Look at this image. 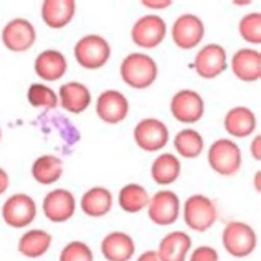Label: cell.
Segmentation results:
<instances>
[{"label": "cell", "instance_id": "1", "mask_svg": "<svg viewBox=\"0 0 261 261\" xmlns=\"http://www.w3.org/2000/svg\"><path fill=\"white\" fill-rule=\"evenodd\" d=\"M122 81L134 89H146L157 80V65L146 53H130L121 63Z\"/></svg>", "mask_w": 261, "mask_h": 261}, {"label": "cell", "instance_id": "2", "mask_svg": "<svg viewBox=\"0 0 261 261\" xmlns=\"http://www.w3.org/2000/svg\"><path fill=\"white\" fill-rule=\"evenodd\" d=\"M222 243L226 253L233 258H246L256 250V231L248 223L233 220L223 228Z\"/></svg>", "mask_w": 261, "mask_h": 261}, {"label": "cell", "instance_id": "3", "mask_svg": "<svg viewBox=\"0 0 261 261\" xmlns=\"http://www.w3.org/2000/svg\"><path fill=\"white\" fill-rule=\"evenodd\" d=\"M218 218L214 200L202 194L190 195L184 205V222L190 230L203 233L210 230Z\"/></svg>", "mask_w": 261, "mask_h": 261}, {"label": "cell", "instance_id": "4", "mask_svg": "<svg viewBox=\"0 0 261 261\" xmlns=\"http://www.w3.org/2000/svg\"><path fill=\"white\" fill-rule=\"evenodd\" d=\"M111 57V46L101 35H86L74 45V58L86 70H99Z\"/></svg>", "mask_w": 261, "mask_h": 261}, {"label": "cell", "instance_id": "5", "mask_svg": "<svg viewBox=\"0 0 261 261\" xmlns=\"http://www.w3.org/2000/svg\"><path fill=\"white\" fill-rule=\"evenodd\" d=\"M208 164L217 174L231 177L242 167V150L230 139H218L208 149Z\"/></svg>", "mask_w": 261, "mask_h": 261}, {"label": "cell", "instance_id": "6", "mask_svg": "<svg viewBox=\"0 0 261 261\" xmlns=\"http://www.w3.org/2000/svg\"><path fill=\"white\" fill-rule=\"evenodd\" d=\"M2 217L12 228H27L37 217V203L30 195L15 194L5 200Z\"/></svg>", "mask_w": 261, "mask_h": 261}, {"label": "cell", "instance_id": "7", "mask_svg": "<svg viewBox=\"0 0 261 261\" xmlns=\"http://www.w3.org/2000/svg\"><path fill=\"white\" fill-rule=\"evenodd\" d=\"M167 25L166 22L157 15H146L141 17L134 23L133 30H130V38L139 48H147L152 50L157 48L166 38Z\"/></svg>", "mask_w": 261, "mask_h": 261}, {"label": "cell", "instance_id": "8", "mask_svg": "<svg viewBox=\"0 0 261 261\" xmlns=\"http://www.w3.org/2000/svg\"><path fill=\"white\" fill-rule=\"evenodd\" d=\"M180 214V200L170 190H161L150 197L147 203V215L150 222L161 226H169L177 222Z\"/></svg>", "mask_w": 261, "mask_h": 261}, {"label": "cell", "instance_id": "9", "mask_svg": "<svg viewBox=\"0 0 261 261\" xmlns=\"http://www.w3.org/2000/svg\"><path fill=\"white\" fill-rule=\"evenodd\" d=\"M203 99L197 91L192 89H180L174 94L170 99V113L177 119L184 122V124H194V122L200 121L203 116Z\"/></svg>", "mask_w": 261, "mask_h": 261}, {"label": "cell", "instance_id": "10", "mask_svg": "<svg viewBox=\"0 0 261 261\" xmlns=\"http://www.w3.org/2000/svg\"><path fill=\"white\" fill-rule=\"evenodd\" d=\"M134 141L146 152H157L166 147L169 141V129L162 121L155 118L142 119L134 127Z\"/></svg>", "mask_w": 261, "mask_h": 261}, {"label": "cell", "instance_id": "11", "mask_svg": "<svg viewBox=\"0 0 261 261\" xmlns=\"http://www.w3.org/2000/svg\"><path fill=\"white\" fill-rule=\"evenodd\" d=\"M37 40V32L29 20L13 18L4 27L2 30V43L7 50L22 53L30 50Z\"/></svg>", "mask_w": 261, "mask_h": 261}, {"label": "cell", "instance_id": "12", "mask_svg": "<svg viewBox=\"0 0 261 261\" xmlns=\"http://www.w3.org/2000/svg\"><path fill=\"white\" fill-rule=\"evenodd\" d=\"M42 208L46 220L53 223H65L74 215L76 200L70 190L55 189L45 195Z\"/></svg>", "mask_w": 261, "mask_h": 261}, {"label": "cell", "instance_id": "13", "mask_svg": "<svg viewBox=\"0 0 261 261\" xmlns=\"http://www.w3.org/2000/svg\"><path fill=\"white\" fill-rule=\"evenodd\" d=\"M203 22L192 13L180 15L172 27V40L180 50H192V48L198 46L203 40Z\"/></svg>", "mask_w": 261, "mask_h": 261}, {"label": "cell", "instance_id": "14", "mask_svg": "<svg viewBox=\"0 0 261 261\" xmlns=\"http://www.w3.org/2000/svg\"><path fill=\"white\" fill-rule=\"evenodd\" d=\"M195 71L202 78H217L226 70V53L225 48L217 43H210L200 48L195 57Z\"/></svg>", "mask_w": 261, "mask_h": 261}, {"label": "cell", "instance_id": "15", "mask_svg": "<svg viewBox=\"0 0 261 261\" xmlns=\"http://www.w3.org/2000/svg\"><path fill=\"white\" fill-rule=\"evenodd\" d=\"M96 113L108 124H119L129 113V102L122 93L116 89H108L101 93L96 101Z\"/></svg>", "mask_w": 261, "mask_h": 261}, {"label": "cell", "instance_id": "16", "mask_svg": "<svg viewBox=\"0 0 261 261\" xmlns=\"http://www.w3.org/2000/svg\"><path fill=\"white\" fill-rule=\"evenodd\" d=\"M101 253L108 261H129L136 253L134 238L124 231H111L102 238Z\"/></svg>", "mask_w": 261, "mask_h": 261}, {"label": "cell", "instance_id": "17", "mask_svg": "<svg viewBox=\"0 0 261 261\" xmlns=\"http://www.w3.org/2000/svg\"><path fill=\"white\" fill-rule=\"evenodd\" d=\"M233 74L246 83H253L261 78V55L253 48H242L231 58Z\"/></svg>", "mask_w": 261, "mask_h": 261}, {"label": "cell", "instance_id": "18", "mask_svg": "<svg viewBox=\"0 0 261 261\" xmlns=\"http://www.w3.org/2000/svg\"><path fill=\"white\" fill-rule=\"evenodd\" d=\"M58 102L68 113L81 114L91 105V93L83 83L71 81V83H65L60 88Z\"/></svg>", "mask_w": 261, "mask_h": 261}, {"label": "cell", "instance_id": "19", "mask_svg": "<svg viewBox=\"0 0 261 261\" xmlns=\"http://www.w3.org/2000/svg\"><path fill=\"white\" fill-rule=\"evenodd\" d=\"M192 248V238L189 233L184 231H172L167 233L161 240L157 255L162 261H187V255Z\"/></svg>", "mask_w": 261, "mask_h": 261}, {"label": "cell", "instance_id": "20", "mask_svg": "<svg viewBox=\"0 0 261 261\" xmlns=\"http://www.w3.org/2000/svg\"><path fill=\"white\" fill-rule=\"evenodd\" d=\"M76 10L73 0H45L42 4V18L50 29H63L71 22Z\"/></svg>", "mask_w": 261, "mask_h": 261}, {"label": "cell", "instance_id": "21", "mask_svg": "<svg viewBox=\"0 0 261 261\" xmlns=\"http://www.w3.org/2000/svg\"><path fill=\"white\" fill-rule=\"evenodd\" d=\"M68 61L58 50H45L35 60V73L45 81H57L65 76Z\"/></svg>", "mask_w": 261, "mask_h": 261}, {"label": "cell", "instance_id": "22", "mask_svg": "<svg viewBox=\"0 0 261 261\" xmlns=\"http://www.w3.org/2000/svg\"><path fill=\"white\" fill-rule=\"evenodd\" d=\"M223 126L233 137H248L256 129V116L248 108L237 106L226 113Z\"/></svg>", "mask_w": 261, "mask_h": 261}, {"label": "cell", "instance_id": "23", "mask_svg": "<svg viewBox=\"0 0 261 261\" xmlns=\"http://www.w3.org/2000/svg\"><path fill=\"white\" fill-rule=\"evenodd\" d=\"M113 208V195L105 187H93L81 197V210L91 218H101Z\"/></svg>", "mask_w": 261, "mask_h": 261}, {"label": "cell", "instance_id": "24", "mask_svg": "<svg viewBox=\"0 0 261 261\" xmlns=\"http://www.w3.org/2000/svg\"><path fill=\"white\" fill-rule=\"evenodd\" d=\"M51 235L45 230L33 228L23 233L18 240V253L29 259L42 258L51 246Z\"/></svg>", "mask_w": 261, "mask_h": 261}, {"label": "cell", "instance_id": "25", "mask_svg": "<svg viewBox=\"0 0 261 261\" xmlns=\"http://www.w3.org/2000/svg\"><path fill=\"white\" fill-rule=\"evenodd\" d=\"M61 175H63V162L57 155H42L32 166V177L42 185L58 182Z\"/></svg>", "mask_w": 261, "mask_h": 261}, {"label": "cell", "instance_id": "26", "mask_svg": "<svg viewBox=\"0 0 261 261\" xmlns=\"http://www.w3.org/2000/svg\"><path fill=\"white\" fill-rule=\"evenodd\" d=\"M150 175L155 184L169 185L174 184L178 175H180V162L174 154H161L152 162L150 167Z\"/></svg>", "mask_w": 261, "mask_h": 261}, {"label": "cell", "instance_id": "27", "mask_svg": "<svg viewBox=\"0 0 261 261\" xmlns=\"http://www.w3.org/2000/svg\"><path fill=\"white\" fill-rule=\"evenodd\" d=\"M150 197L139 184H127L119 192V207L127 214H137L147 207Z\"/></svg>", "mask_w": 261, "mask_h": 261}, {"label": "cell", "instance_id": "28", "mask_svg": "<svg viewBox=\"0 0 261 261\" xmlns=\"http://www.w3.org/2000/svg\"><path fill=\"white\" fill-rule=\"evenodd\" d=\"M174 147L185 159H195L203 150V137L195 129H182L175 136Z\"/></svg>", "mask_w": 261, "mask_h": 261}, {"label": "cell", "instance_id": "29", "mask_svg": "<svg viewBox=\"0 0 261 261\" xmlns=\"http://www.w3.org/2000/svg\"><path fill=\"white\" fill-rule=\"evenodd\" d=\"M27 99L33 108L55 109L58 106V96L51 88L42 83H33L27 91Z\"/></svg>", "mask_w": 261, "mask_h": 261}, {"label": "cell", "instance_id": "30", "mask_svg": "<svg viewBox=\"0 0 261 261\" xmlns=\"http://www.w3.org/2000/svg\"><path fill=\"white\" fill-rule=\"evenodd\" d=\"M238 30L245 42L259 45L261 43V13L253 12V13H248V15H245L240 20Z\"/></svg>", "mask_w": 261, "mask_h": 261}, {"label": "cell", "instance_id": "31", "mask_svg": "<svg viewBox=\"0 0 261 261\" xmlns=\"http://www.w3.org/2000/svg\"><path fill=\"white\" fill-rule=\"evenodd\" d=\"M60 261H94L91 248L83 242H70L60 253Z\"/></svg>", "mask_w": 261, "mask_h": 261}, {"label": "cell", "instance_id": "32", "mask_svg": "<svg viewBox=\"0 0 261 261\" xmlns=\"http://www.w3.org/2000/svg\"><path fill=\"white\" fill-rule=\"evenodd\" d=\"M189 261H218V251L207 245L198 246L192 251Z\"/></svg>", "mask_w": 261, "mask_h": 261}, {"label": "cell", "instance_id": "33", "mask_svg": "<svg viewBox=\"0 0 261 261\" xmlns=\"http://www.w3.org/2000/svg\"><path fill=\"white\" fill-rule=\"evenodd\" d=\"M251 155L255 157L256 161H261V136H256L255 137V141L251 142Z\"/></svg>", "mask_w": 261, "mask_h": 261}, {"label": "cell", "instance_id": "34", "mask_svg": "<svg viewBox=\"0 0 261 261\" xmlns=\"http://www.w3.org/2000/svg\"><path fill=\"white\" fill-rule=\"evenodd\" d=\"M142 5H146L149 9H154V10H162L172 5V2H170V0H167V2H152V0H147V2H142Z\"/></svg>", "mask_w": 261, "mask_h": 261}, {"label": "cell", "instance_id": "35", "mask_svg": "<svg viewBox=\"0 0 261 261\" xmlns=\"http://www.w3.org/2000/svg\"><path fill=\"white\" fill-rule=\"evenodd\" d=\"M9 184H10V180H9V174L5 172V170L0 167V195L2 194H5L7 192V189H9Z\"/></svg>", "mask_w": 261, "mask_h": 261}, {"label": "cell", "instance_id": "36", "mask_svg": "<svg viewBox=\"0 0 261 261\" xmlns=\"http://www.w3.org/2000/svg\"><path fill=\"white\" fill-rule=\"evenodd\" d=\"M137 261H162V259L157 255L155 250H149V251H144L142 255L137 258Z\"/></svg>", "mask_w": 261, "mask_h": 261}, {"label": "cell", "instance_id": "37", "mask_svg": "<svg viewBox=\"0 0 261 261\" xmlns=\"http://www.w3.org/2000/svg\"><path fill=\"white\" fill-rule=\"evenodd\" d=\"M256 190H259V174H256Z\"/></svg>", "mask_w": 261, "mask_h": 261}, {"label": "cell", "instance_id": "38", "mask_svg": "<svg viewBox=\"0 0 261 261\" xmlns=\"http://www.w3.org/2000/svg\"><path fill=\"white\" fill-rule=\"evenodd\" d=\"M0 141H2V129H0Z\"/></svg>", "mask_w": 261, "mask_h": 261}]
</instances>
